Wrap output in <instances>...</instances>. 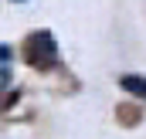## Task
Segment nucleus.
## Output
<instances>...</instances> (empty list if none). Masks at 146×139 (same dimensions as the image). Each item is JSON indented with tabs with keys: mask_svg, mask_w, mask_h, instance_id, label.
<instances>
[{
	"mask_svg": "<svg viewBox=\"0 0 146 139\" xmlns=\"http://www.w3.org/2000/svg\"><path fill=\"white\" fill-rule=\"evenodd\" d=\"M119 85H122L126 92H133V95L146 99V78H143V75H122V78H119Z\"/></svg>",
	"mask_w": 146,
	"mask_h": 139,
	"instance_id": "nucleus-2",
	"label": "nucleus"
},
{
	"mask_svg": "<svg viewBox=\"0 0 146 139\" xmlns=\"http://www.w3.org/2000/svg\"><path fill=\"white\" fill-rule=\"evenodd\" d=\"M27 61L34 68H51L58 61V44H54L51 31H37L27 37Z\"/></svg>",
	"mask_w": 146,
	"mask_h": 139,
	"instance_id": "nucleus-1",
	"label": "nucleus"
},
{
	"mask_svg": "<svg viewBox=\"0 0 146 139\" xmlns=\"http://www.w3.org/2000/svg\"><path fill=\"white\" fill-rule=\"evenodd\" d=\"M17 3H24V0H17Z\"/></svg>",
	"mask_w": 146,
	"mask_h": 139,
	"instance_id": "nucleus-4",
	"label": "nucleus"
},
{
	"mask_svg": "<svg viewBox=\"0 0 146 139\" xmlns=\"http://www.w3.org/2000/svg\"><path fill=\"white\" fill-rule=\"evenodd\" d=\"M0 58H3V78H0V81H3V88H7V85H10V48H7V44L0 48Z\"/></svg>",
	"mask_w": 146,
	"mask_h": 139,
	"instance_id": "nucleus-3",
	"label": "nucleus"
}]
</instances>
